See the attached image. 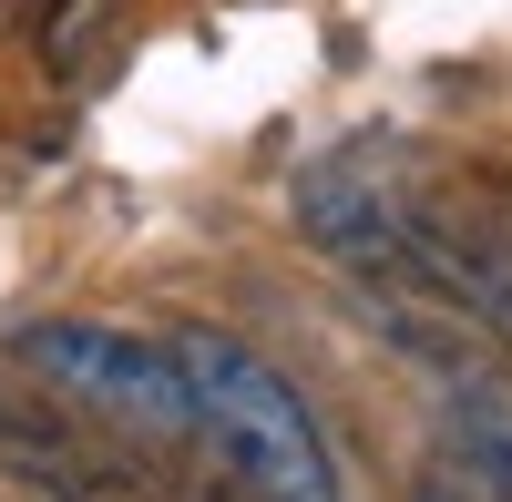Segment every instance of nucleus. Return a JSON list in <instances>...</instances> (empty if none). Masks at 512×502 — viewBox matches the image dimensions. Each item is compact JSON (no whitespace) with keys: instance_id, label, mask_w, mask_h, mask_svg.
Wrapping results in <instances>:
<instances>
[{"instance_id":"nucleus-1","label":"nucleus","mask_w":512,"mask_h":502,"mask_svg":"<svg viewBox=\"0 0 512 502\" xmlns=\"http://www.w3.org/2000/svg\"><path fill=\"white\" fill-rule=\"evenodd\" d=\"M175 359L195 380V431L216 441V462L236 472L246 502H338V462H328L318 410L246 339H226V328H175Z\"/></svg>"},{"instance_id":"nucleus-2","label":"nucleus","mask_w":512,"mask_h":502,"mask_svg":"<svg viewBox=\"0 0 512 502\" xmlns=\"http://www.w3.org/2000/svg\"><path fill=\"white\" fill-rule=\"evenodd\" d=\"M11 359L31 380H52L72 410H93V421H123L144 441H205L175 339H134V328H103V318H31L11 339Z\"/></svg>"},{"instance_id":"nucleus-3","label":"nucleus","mask_w":512,"mask_h":502,"mask_svg":"<svg viewBox=\"0 0 512 502\" xmlns=\"http://www.w3.org/2000/svg\"><path fill=\"white\" fill-rule=\"evenodd\" d=\"M123 41V0H52V21H41V72L62 82H93Z\"/></svg>"},{"instance_id":"nucleus-4","label":"nucleus","mask_w":512,"mask_h":502,"mask_svg":"<svg viewBox=\"0 0 512 502\" xmlns=\"http://www.w3.org/2000/svg\"><path fill=\"white\" fill-rule=\"evenodd\" d=\"M31 21V0H0V31H21Z\"/></svg>"},{"instance_id":"nucleus-5","label":"nucleus","mask_w":512,"mask_h":502,"mask_svg":"<svg viewBox=\"0 0 512 502\" xmlns=\"http://www.w3.org/2000/svg\"><path fill=\"white\" fill-rule=\"evenodd\" d=\"M420 502H451V482H431V492H420Z\"/></svg>"}]
</instances>
